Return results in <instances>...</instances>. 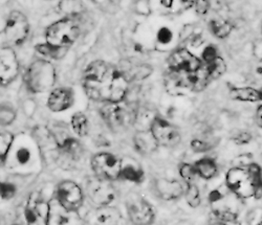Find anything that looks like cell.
<instances>
[{"mask_svg":"<svg viewBox=\"0 0 262 225\" xmlns=\"http://www.w3.org/2000/svg\"><path fill=\"white\" fill-rule=\"evenodd\" d=\"M83 87L91 99L98 102L119 103L127 92L128 83L120 70L104 61H95L87 67Z\"/></svg>","mask_w":262,"mask_h":225,"instance_id":"cell-1","label":"cell"},{"mask_svg":"<svg viewBox=\"0 0 262 225\" xmlns=\"http://www.w3.org/2000/svg\"><path fill=\"white\" fill-rule=\"evenodd\" d=\"M227 185L229 189L242 198L252 196L261 197V170L257 165H252L248 170L233 168L228 172Z\"/></svg>","mask_w":262,"mask_h":225,"instance_id":"cell-2","label":"cell"},{"mask_svg":"<svg viewBox=\"0 0 262 225\" xmlns=\"http://www.w3.org/2000/svg\"><path fill=\"white\" fill-rule=\"evenodd\" d=\"M25 82L35 94L47 93L56 83V71L52 63L46 60L34 61L25 74Z\"/></svg>","mask_w":262,"mask_h":225,"instance_id":"cell-3","label":"cell"},{"mask_svg":"<svg viewBox=\"0 0 262 225\" xmlns=\"http://www.w3.org/2000/svg\"><path fill=\"white\" fill-rule=\"evenodd\" d=\"M80 28L72 18L59 20L47 31V43L58 48H68L78 39Z\"/></svg>","mask_w":262,"mask_h":225,"instance_id":"cell-4","label":"cell"},{"mask_svg":"<svg viewBox=\"0 0 262 225\" xmlns=\"http://www.w3.org/2000/svg\"><path fill=\"white\" fill-rule=\"evenodd\" d=\"M29 33L28 18L19 11H13L6 21L5 35L7 41L13 45H20L27 40Z\"/></svg>","mask_w":262,"mask_h":225,"instance_id":"cell-5","label":"cell"},{"mask_svg":"<svg viewBox=\"0 0 262 225\" xmlns=\"http://www.w3.org/2000/svg\"><path fill=\"white\" fill-rule=\"evenodd\" d=\"M92 168L98 177L109 182L117 179L122 171L120 161L109 153L97 154L92 161Z\"/></svg>","mask_w":262,"mask_h":225,"instance_id":"cell-6","label":"cell"},{"mask_svg":"<svg viewBox=\"0 0 262 225\" xmlns=\"http://www.w3.org/2000/svg\"><path fill=\"white\" fill-rule=\"evenodd\" d=\"M86 193L94 204L98 206H108L115 199L116 192L109 180L93 178L86 185Z\"/></svg>","mask_w":262,"mask_h":225,"instance_id":"cell-7","label":"cell"},{"mask_svg":"<svg viewBox=\"0 0 262 225\" xmlns=\"http://www.w3.org/2000/svg\"><path fill=\"white\" fill-rule=\"evenodd\" d=\"M170 70L177 74H195L202 69L201 60L188 50H180L169 58Z\"/></svg>","mask_w":262,"mask_h":225,"instance_id":"cell-8","label":"cell"},{"mask_svg":"<svg viewBox=\"0 0 262 225\" xmlns=\"http://www.w3.org/2000/svg\"><path fill=\"white\" fill-rule=\"evenodd\" d=\"M151 133L158 145L164 147H176L181 142V135L177 128L162 119H156L152 122Z\"/></svg>","mask_w":262,"mask_h":225,"instance_id":"cell-9","label":"cell"},{"mask_svg":"<svg viewBox=\"0 0 262 225\" xmlns=\"http://www.w3.org/2000/svg\"><path fill=\"white\" fill-rule=\"evenodd\" d=\"M57 200L69 212L78 211L83 202V194L78 185L73 182H63L57 191Z\"/></svg>","mask_w":262,"mask_h":225,"instance_id":"cell-10","label":"cell"},{"mask_svg":"<svg viewBox=\"0 0 262 225\" xmlns=\"http://www.w3.org/2000/svg\"><path fill=\"white\" fill-rule=\"evenodd\" d=\"M19 74L18 58L12 48L0 49V85L12 83Z\"/></svg>","mask_w":262,"mask_h":225,"instance_id":"cell-11","label":"cell"},{"mask_svg":"<svg viewBox=\"0 0 262 225\" xmlns=\"http://www.w3.org/2000/svg\"><path fill=\"white\" fill-rule=\"evenodd\" d=\"M101 116L107 126L114 131L124 129L130 122L129 115L118 103H107L101 110Z\"/></svg>","mask_w":262,"mask_h":225,"instance_id":"cell-12","label":"cell"},{"mask_svg":"<svg viewBox=\"0 0 262 225\" xmlns=\"http://www.w3.org/2000/svg\"><path fill=\"white\" fill-rule=\"evenodd\" d=\"M129 216L136 224H151L154 222V211L144 199L138 196L128 202Z\"/></svg>","mask_w":262,"mask_h":225,"instance_id":"cell-13","label":"cell"},{"mask_svg":"<svg viewBox=\"0 0 262 225\" xmlns=\"http://www.w3.org/2000/svg\"><path fill=\"white\" fill-rule=\"evenodd\" d=\"M50 207L38 197H32L26 210V218L30 224H48Z\"/></svg>","mask_w":262,"mask_h":225,"instance_id":"cell-14","label":"cell"},{"mask_svg":"<svg viewBox=\"0 0 262 225\" xmlns=\"http://www.w3.org/2000/svg\"><path fill=\"white\" fill-rule=\"evenodd\" d=\"M74 103V95L73 92L69 88H57L53 90L49 101L48 105L49 108L54 112H61L64 110H68L72 107Z\"/></svg>","mask_w":262,"mask_h":225,"instance_id":"cell-15","label":"cell"},{"mask_svg":"<svg viewBox=\"0 0 262 225\" xmlns=\"http://www.w3.org/2000/svg\"><path fill=\"white\" fill-rule=\"evenodd\" d=\"M156 189L161 198L165 200L177 199L184 193L182 185L177 180L160 179L156 183Z\"/></svg>","mask_w":262,"mask_h":225,"instance_id":"cell-16","label":"cell"},{"mask_svg":"<svg viewBox=\"0 0 262 225\" xmlns=\"http://www.w3.org/2000/svg\"><path fill=\"white\" fill-rule=\"evenodd\" d=\"M151 67L137 62H126L125 67L121 70V73L126 78V80H143L151 74Z\"/></svg>","mask_w":262,"mask_h":225,"instance_id":"cell-17","label":"cell"},{"mask_svg":"<svg viewBox=\"0 0 262 225\" xmlns=\"http://www.w3.org/2000/svg\"><path fill=\"white\" fill-rule=\"evenodd\" d=\"M49 221L51 224H64L68 223V210L65 209L58 200L52 201L49 205Z\"/></svg>","mask_w":262,"mask_h":225,"instance_id":"cell-18","label":"cell"},{"mask_svg":"<svg viewBox=\"0 0 262 225\" xmlns=\"http://www.w3.org/2000/svg\"><path fill=\"white\" fill-rule=\"evenodd\" d=\"M231 97L232 99L238 100V101L257 102L261 100V93L251 87L234 88L231 92Z\"/></svg>","mask_w":262,"mask_h":225,"instance_id":"cell-19","label":"cell"},{"mask_svg":"<svg viewBox=\"0 0 262 225\" xmlns=\"http://www.w3.org/2000/svg\"><path fill=\"white\" fill-rule=\"evenodd\" d=\"M136 145L141 152L150 153L157 148L158 143L151 132H140L136 137Z\"/></svg>","mask_w":262,"mask_h":225,"instance_id":"cell-20","label":"cell"},{"mask_svg":"<svg viewBox=\"0 0 262 225\" xmlns=\"http://www.w3.org/2000/svg\"><path fill=\"white\" fill-rule=\"evenodd\" d=\"M194 168H195L196 173L200 174L205 179L212 178L217 172V168H216L215 163L213 161L207 160V159L202 160V161L196 163Z\"/></svg>","mask_w":262,"mask_h":225,"instance_id":"cell-21","label":"cell"},{"mask_svg":"<svg viewBox=\"0 0 262 225\" xmlns=\"http://www.w3.org/2000/svg\"><path fill=\"white\" fill-rule=\"evenodd\" d=\"M36 49L40 54L45 55L47 57H50V58H53V59H61L68 52V48H58V47H54V45H51L49 43L39 44V45H37Z\"/></svg>","mask_w":262,"mask_h":225,"instance_id":"cell-22","label":"cell"},{"mask_svg":"<svg viewBox=\"0 0 262 225\" xmlns=\"http://www.w3.org/2000/svg\"><path fill=\"white\" fill-rule=\"evenodd\" d=\"M72 126L75 133L79 135V137H84V135L87 134V131H89V123H87V119L83 114H81V112H78V114L73 116Z\"/></svg>","mask_w":262,"mask_h":225,"instance_id":"cell-23","label":"cell"},{"mask_svg":"<svg viewBox=\"0 0 262 225\" xmlns=\"http://www.w3.org/2000/svg\"><path fill=\"white\" fill-rule=\"evenodd\" d=\"M211 31L213 32V34L218 37V38H226L227 36H229V34L232 31V27L228 22L225 21H216L213 20L210 25Z\"/></svg>","mask_w":262,"mask_h":225,"instance_id":"cell-24","label":"cell"},{"mask_svg":"<svg viewBox=\"0 0 262 225\" xmlns=\"http://www.w3.org/2000/svg\"><path fill=\"white\" fill-rule=\"evenodd\" d=\"M16 119L15 111L4 104H0V126H8Z\"/></svg>","mask_w":262,"mask_h":225,"instance_id":"cell-25","label":"cell"},{"mask_svg":"<svg viewBox=\"0 0 262 225\" xmlns=\"http://www.w3.org/2000/svg\"><path fill=\"white\" fill-rule=\"evenodd\" d=\"M186 200L192 208H196L201 205L200 191L198 187L194 186L193 184H189L188 186V189L186 192Z\"/></svg>","mask_w":262,"mask_h":225,"instance_id":"cell-26","label":"cell"},{"mask_svg":"<svg viewBox=\"0 0 262 225\" xmlns=\"http://www.w3.org/2000/svg\"><path fill=\"white\" fill-rule=\"evenodd\" d=\"M60 8L64 13L74 15L82 10V3L81 0H61Z\"/></svg>","mask_w":262,"mask_h":225,"instance_id":"cell-27","label":"cell"},{"mask_svg":"<svg viewBox=\"0 0 262 225\" xmlns=\"http://www.w3.org/2000/svg\"><path fill=\"white\" fill-rule=\"evenodd\" d=\"M122 176L129 180V182H136V183H140L144 178V174L141 170H137L136 168L128 166L126 167L123 171H121Z\"/></svg>","mask_w":262,"mask_h":225,"instance_id":"cell-28","label":"cell"},{"mask_svg":"<svg viewBox=\"0 0 262 225\" xmlns=\"http://www.w3.org/2000/svg\"><path fill=\"white\" fill-rule=\"evenodd\" d=\"M13 138L11 134L3 133L0 134V162L5 161L6 156L10 150V147L12 145Z\"/></svg>","mask_w":262,"mask_h":225,"instance_id":"cell-29","label":"cell"},{"mask_svg":"<svg viewBox=\"0 0 262 225\" xmlns=\"http://www.w3.org/2000/svg\"><path fill=\"white\" fill-rule=\"evenodd\" d=\"M61 148H62L65 152H67L68 154H70V155H72V156H74V157H76L77 155H79V154H80V151H81L80 145H79L75 140H73V139H71V138L64 140V142H63L62 145H61Z\"/></svg>","mask_w":262,"mask_h":225,"instance_id":"cell-30","label":"cell"},{"mask_svg":"<svg viewBox=\"0 0 262 225\" xmlns=\"http://www.w3.org/2000/svg\"><path fill=\"white\" fill-rule=\"evenodd\" d=\"M196 174L198 173H196L195 168L192 167L191 165H184L181 168V175L188 184H193Z\"/></svg>","mask_w":262,"mask_h":225,"instance_id":"cell-31","label":"cell"},{"mask_svg":"<svg viewBox=\"0 0 262 225\" xmlns=\"http://www.w3.org/2000/svg\"><path fill=\"white\" fill-rule=\"evenodd\" d=\"M16 189L13 185L8 183H0V196L4 199H11L15 196Z\"/></svg>","mask_w":262,"mask_h":225,"instance_id":"cell-32","label":"cell"},{"mask_svg":"<svg viewBox=\"0 0 262 225\" xmlns=\"http://www.w3.org/2000/svg\"><path fill=\"white\" fill-rule=\"evenodd\" d=\"M191 147L195 152H206L209 149H211V145L200 141V140H194L191 143Z\"/></svg>","mask_w":262,"mask_h":225,"instance_id":"cell-33","label":"cell"},{"mask_svg":"<svg viewBox=\"0 0 262 225\" xmlns=\"http://www.w3.org/2000/svg\"><path fill=\"white\" fill-rule=\"evenodd\" d=\"M215 58H217V51L214 47H208L205 49L204 53H203V59L205 62H211L213 61Z\"/></svg>","mask_w":262,"mask_h":225,"instance_id":"cell-34","label":"cell"},{"mask_svg":"<svg viewBox=\"0 0 262 225\" xmlns=\"http://www.w3.org/2000/svg\"><path fill=\"white\" fill-rule=\"evenodd\" d=\"M251 140H252V135L247 132H244V133H240L239 135H237V137L234 139V142L237 145H245V144L250 143Z\"/></svg>","mask_w":262,"mask_h":225,"instance_id":"cell-35","label":"cell"},{"mask_svg":"<svg viewBox=\"0 0 262 225\" xmlns=\"http://www.w3.org/2000/svg\"><path fill=\"white\" fill-rule=\"evenodd\" d=\"M172 39V33L168 29H162L159 32V41L162 43H168Z\"/></svg>","mask_w":262,"mask_h":225,"instance_id":"cell-36","label":"cell"},{"mask_svg":"<svg viewBox=\"0 0 262 225\" xmlns=\"http://www.w3.org/2000/svg\"><path fill=\"white\" fill-rule=\"evenodd\" d=\"M196 11L200 14H206L209 9V3L208 0H196Z\"/></svg>","mask_w":262,"mask_h":225,"instance_id":"cell-37","label":"cell"},{"mask_svg":"<svg viewBox=\"0 0 262 225\" xmlns=\"http://www.w3.org/2000/svg\"><path fill=\"white\" fill-rule=\"evenodd\" d=\"M94 2L100 6H108V5L115 3L116 0H94Z\"/></svg>","mask_w":262,"mask_h":225,"instance_id":"cell-38","label":"cell"},{"mask_svg":"<svg viewBox=\"0 0 262 225\" xmlns=\"http://www.w3.org/2000/svg\"><path fill=\"white\" fill-rule=\"evenodd\" d=\"M261 114H262V107L260 106L258 108V111H257V122H258L260 127H262V124H261Z\"/></svg>","mask_w":262,"mask_h":225,"instance_id":"cell-39","label":"cell"},{"mask_svg":"<svg viewBox=\"0 0 262 225\" xmlns=\"http://www.w3.org/2000/svg\"><path fill=\"white\" fill-rule=\"evenodd\" d=\"M173 0H162V5H164L165 7H171Z\"/></svg>","mask_w":262,"mask_h":225,"instance_id":"cell-40","label":"cell"}]
</instances>
